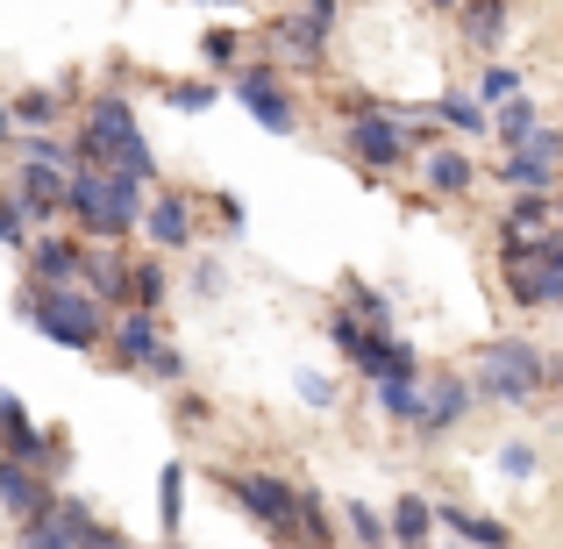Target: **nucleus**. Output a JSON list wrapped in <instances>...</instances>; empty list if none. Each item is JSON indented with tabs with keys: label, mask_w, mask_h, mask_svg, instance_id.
Segmentation results:
<instances>
[{
	"label": "nucleus",
	"mask_w": 563,
	"mask_h": 549,
	"mask_svg": "<svg viewBox=\"0 0 563 549\" xmlns=\"http://www.w3.org/2000/svg\"><path fill=\"white\" fill-rule=\"evenodd\" d=\"M143 186H151V179H136V172L79 165V172H71V200H65V215L79 221L86 235H100V243H122V235H129V229H143V215H151Z\"/></svg>",
	"instance_id": "obj_1"
},
{
	"label": "nucleus",
	"mask_w": 563,
	"mask_h": 549,
	"mask_svg": "<svg viewBox=\"0 0 563 549\" xmlns=\"http://www.w3.org/2000/svg\"><path fill=\"white\" fill-rule=\"evenodd\" d=\"M79 157L86 165H108V172H136V179H157V157L136 129V108L122 94H100L79 122Z\"/></svg>",
	"instance_id": "obj_2"
},
{
	"label": "nucleus",
	"mask_w": 563,
	"mask_h": 549,
	"mask_svg": "<svg viewBox=\"0 0 563 549\" xmlns=\"http://www.w3.org/2000/svg\"><path fill=\"white\" fill-rule=\"evenodd\" d=\"M100 307L108 300L86 293V286H36V278L22 286V321H36L57 350H100V336H108Z\"/></svg>",
	"instance_id": "obj_3"
},
{
	"label": "nucleus",
	"mask_w": 563,
	"mask_h": 549,
	"mask_svg": "<svg viewBox=\"0 0 563 549\" xmlns=\"http://www.w3.org/2000/svg\"><path fill=\"white\" fill-rule=\"evenodd\" d=\"M221 493H229V499H243V507H250V521H257L272 542L300 549V485L272 479V471H229V464H221Z\"/></svg>",
	"instance_id": "obj_4"
},
{
	"label": "nucleus",
	"mask_w": 563,
	"mask_h": 549,
	"mask_svg": "<svg viewBox=\"0 0 563 549\" xmlns=\"http://www.w3.org/2000/svg\"><path fill=\"white\" fill-rule=\"evenodd\" d=\"M329 343L343 350V358L357 364L372 385H385V378H413V350L393 343V329H372L364 315H350V307H335V315H329Z\"/></svg>",
	"instance_id": "obj_5"
},
{
	"label": "nucleus",
	"mask_w": 563,
	"mask_h": 549,
	"mask_svg": "<svg viewBox=\"0 0 563 549\" xmlns=\"http://www.w3.org/2000/svg\"><path fill=\"white\" fill-rule=\"evenodd\" d=\"M550 385V364H542L536 343H493L478 364V399H499V407H521Z\"/></svg>",
	"instance_id": "obj_6"
},
{
	"label": "nucleus",
	"mask_w": 563,
	"mask_h": 549,
	"mask_svg": "<svg viewBox=\"0 0 563 549\" xmlns=\"http://www.w3.org/2000/svg\"><path fill=\"white\" fill-rule=\"evenodd\" d=\"M343 143L357 151L364 172H399V157H407V122H399V114H378V108H357L343 122Z\"/></svg>",
	"instance_id": "obj_7"
},
{
	"label": "nucleus",
	"mask_w": 563,
	"mask_h": 549,
	"mask_svg": "<svg viewBox=\"0 0 563 549\" xmlns=\"http://www.w3.org/2000/svg\"><path fill=\"white\" fill-rule=\"evenodd\" d=\"M235 100H243V108L257 114V129H272V136H292V129H300V114H292V94L278 86L272 65H243V72H235Z\"/></svg>",
	"instance_id": "obj_8"
},
{
	"label": "nucleus",
	"mask_w": 563,
	"mask_h": 549,
	"mask_svg": "<svg viewBox=\"0 0 563 549\" xmlns=\"http://www.w3.org/2000/svg\"><path fill=\"white\" fill-rule=\"evenodd\" d=\"M556 165H563V129H542L536 143H521V151H507V193H550L556 186Z\"/></svg>",
	"instance_id": "obj_9"
},
{
	"label": "nucleus",
	"mask_w": 563,
	"mask_h": 549,
	"mask_svg": "<svg viewBox=\"0 0 563 549\" xmlns=\"http://www.w3.org/2000/svg\"><path fill=\"white\" fill-rule=\"evenodd\" d=\"M14 200L29 207V221H57L65 215V200H71V179L57 165H14Z\"/></svg>",
	"instance_id": "obj_10"
},
{
	"label": "nucleus",
	"mask_w": 563,
	"mask_h": 549,
	"mask_svg": "<svg viewBox=\"0 0 563 549\" xmlns=\"http://www.w3.org/2000/svg\"><path fill=\"white\" fill-rule=\"evenodd\" d=\"M79 286H86V293H100L108 307H122V300H136V264L114 257V243H100V250H86Z\"/></svg>",
	"instance_id": "obj_11"
},
{
	"label": "nucleus",
	"mask_w": 563,
	"mask_h": 549,
	"mask_svg": "<svg viewBox=\"0 0 563 549\" xmlns=\"http://www.w3.org/2000/svg\"><path fill=\"white\" fill-rule=\"evenodd\" d=\"M22 257H29V278H36V286H71V278L86 272V250L65 243V235H36Z\"/></svg>",
	"instance_id": "obj_12"
},
{
	"label": "nucleus",
	"mask_w": 563,
	"mask_h": 549,
	"mask_svg": "<svg viewBox=\"0 0 563 549\" xmlns=\"http://www.w3.org/2000/svg\"><path fill=\"white\" fill-rule=\"evenodd\" d=\"M114 358H122L129 371H151L157 358H165V336H157V315H151V307H136V315L114 321Z\"/></svg>",
	"instance_id": "obj_13"
},
{
	"label": "nucleus",
	"mask_w": 563,
	"mask_h": 549,
	"mask_svg": "<svg viewBox=\"0 0 563 549\" xmlns=\"http://www.w3.org/2000/svg\"><path fill=\"white\" fill-rule=\"evenodd\" d=\"M0 507H8L14 521H36V514H51V507H57V493L29 479L22 457H8V464H0Z\"/></svg>",
	"instance_id": "obj_14"
},
{
	"label": "nucleus",
	"mask_w": 563,
	"mask_h": 549,
	"mask_svg": "<svg viewBox=\"0 0 563 549\" xmlns=\"http://www.w3.org/2000/svg\"><path fill=\"white\" fill-rule=\"evenodd\" d=\"M143 235H151L157 250H186L192 243V207L179 200V193H157L151 215H143Z\"/></svg>",
	"instance_id": "obj_15"
},
{
	"label": "nucleus",
	"mask_w": 563,
	"mask_h": 549,
	"mask_svg": "<svg viewBox=\"0 0 563 549\" xmlns=\"http://www.w3.org/2000/svg\"><path fill=\"white\" fill-rule=\"evenodd\" d=\"M0 428H8V457H22V464H36V471H51V464H43V457H57V436L51 442H43L36 436V428H29V414H22V399H0Z\"/></svg>",
	"instance_id": "obj_16"
},
{
	"label": "nucleus",
	"mask_w": 563,
	"mask_h": 549,
	"mask_svg": "<svg viewBox=\"0 0 563 549\" xmlns=\"http://www.w3.org/2000/svg\"><path fill=\"white\" fill-rule=\"evenodd\" d=\"M435 514H442V528L471 549H514V528L493 521V514H471V507H435Z\"/></svg>",
	"instance_id": "obj_17"
},
{
	"label": "nucleus",
	"mask_w": 563,
	"mask_h": 549,
	"mask_svg": "<svg viewBox=\"0 0 563 549\" xmlns=\"http://www.w3.org/2000/svg\"><path fill=\"white\" fill-rule=\"evenodd\" d=\"M471 399H478V378H442L435 393H428V436H442V428H456L471 414Z\"/></svg>",
	"instance_id": "obj_18"
},
{
	"label": "nucleus",
	"mask_w": 563,
	"mask_h": 549,
	"mask_svg": "<svg viewBox=\"0 0 563 549\" xmlns=\"http://www.w3.org/2000/svg\"><path fill=\"white\" fill-rule=\"evenodd\" d=\"M14 157H22V165H57V172H79L86 165L79 143H57L51 129H14Z\"/></svg>",
	"instance_id": "obj_19"
},
{
	"label": "nucleus",
	"mask_w": 563,
	"mask_h": 549,
	"mask_svg": "<svg viewBox=\"0 0 563 549\" xmlns=\"http://www.w3.org/2000/svg\"><path fill=\"white\" fill-rule=\"evenodd\" d=\"M272 43H278V51H292L300 65H321V51H329V29H321L314 14H286V22H272Z\"/></svg>",
	"instance_id": "obj_20"
},
{
	"label": "nucleus",
	"mask_w": 563,
	"mask_h": 549,
	"mask_svg": "<svg viewBox=\"0 0 563 549\" xmlns=\"http://www.w3.org/2000/svg\"><path fill=\"white\" fill-rule=\"evenodd\" d=\"M507 22H514L507 0H464V8H456V29H464L471 43H485V51H493V43L507 36Z\"/></svg>",
	"instance_id": "obj_21"
},
{
	"label": "nucleus",
	"mask_w": 563,
	"mask_h": 549,
	"mask_svg": "<svg viewBox=\"0 0 563 549\" xmlns=\"http://www.w3.org/2000/svg\"><path fill=\"white\" fill-rule=\"evenodd\" d=\"M71 94V79L65 86H29V94H14V108H8V122L14 129H51L57 122V100Z\"/></svg>",
	"instance_id": "obj_22"
},
{
	"label": "nucleus",
	"mask_w": 563,
	"mask_h": 549,
	"mask_svg": "<svg viewBox=\"0 0 563 549\" xmlns=\"http://www.w3.org/2000/svg\"><path fill=\"white\" fill-rule=\"evenodd\" d=\"M378 414H385V421H399V428H421V421H428L421 385H413V378H385V385H378Z\"/></svg>",
	"instance_id": "obj_23"
},
{
	"label": "nucleus",
	"mask_w": 563,
	"mask_h": 549,
	"mask_svg": "<svg viewBox=\"0 0 563 549\" xmlns=\"http://www.w3.org/2000/svg\"><path fill=\"white\" fill-rule=\"evenodd\" d=\"M435 521H442V514L428 507L421 493H399V507H393V542H399V549H421V542H428V528H435Z\"/></svg>",
	"instance_id": "obj_24"
},
{
	"label": "nucleus",
	"mask_w": 563,
	"mask_h": 549,
	"mask_svg": "<svg viewBox=\"0 0 563 549\" xmlns=\"http://www.w3.org/2000/svg\"><path fill=\"white\" fill-rule=\"evenodd\" d=\"M428 186H435L442 200H450V193H471V186H478V165H471L464 151H435V157H428Z\"/></svg>",
	"instance_id": "obj_25"
},
{
	"label": "nucleus",
	"mask_w": 563,
	"mask_h": 549,
	"mask_svg": "<svg viewBox=\"0 0 563 549\" xmlns=\"http://www.w3.org/2000/svg\"><path fill=\"white\" fill-rule=\"evenodd\" d=\"M57 528H65V536H79V549H129L122 536H114V528H100L93 514L71 507V499H57Z\"/></svg>",
	"instance_id": "obj_26"
},
{
	"label": "nucleus",
	"mask_w": 563,
	"mask_h": 549,
	"mask_svg": "<svg viewBox=\"0 0 563 549\" xmlns=\"http://www.w3.org/2000/svg\"><path fill=\"white\" fill-rule=\"evenodd\" d=\"M493 129H499V136H507V151H521V143H536V136H542V114L528 108V100H499Z\"/></svg>",
	"instance_id": "obj_27"
},
{
	"label": "nucleus",
	"mask_w": 563,
	"mask_h": 549,
	"mask_svg": "<svg viewBox=\"0 0 563 549\" xmlns=\"http://www.w3.org/2000/svg\"><path fill=\"white\" fill-rule=\"evenodd\" d=\"M435 122L456 129V136H478V129H493V114H485L471 94H442V100H435Z\"/></svg>",
	"instance_id": "obj_28"
},
{
	"label": "nucleus",
	"mask_w": 563,
	"mask_h": 549,
	"mask_svg": "<svg viewBox=\"0 0 563 549\" xmlns=\"http://www.w3.org/2000/svg\"><path fill=\"white\" fill-rule=\"evenodd\" d=\"M157 521H165V536L186 521V464H179V457L157 471Z\"/></svg>",
	"instance_id": "obj_29"
},
{
	"label": "nucleus",
	"mask_w": 563,
	"mask_h": 549,
	"mask_svg": "<svg viewBox=\"0 0 563 549\" xmlns=\"http://www.w3.org/2000/svg\"><path fill=\"white\" fill-rule=\"evenodd\" d=\"M300 542L307 549H335V521H329V499L300 493Z\"/></svg>",
	"instance_id": "obj_30"
},
{
	"label": "nucleus",
	"mask_w": 563,
	"mask_h": 549,
	"mask_svg": "<svg viewBox=\"0 0 563 549\" xmlns=\"http://www.w3.org/2000/svg\"><path fill=\"white\" fill-rule=\"evenodd\" d=\"M343 521H350V542H364V549H385V542H393V514H372V507H357V499H350Z\"/></svg>",
	"instance_id": "obj_31"
},
{
	"label": "nucleus",
	"mask_w": 563,
	"mask_h": 549,
	"mask_svg": "<svg viewBox=\"0 0 563 549\" xmlns=\"http://www.w3.org/2000/svg\"><path fill=\"white\" fill-rule=\"evenodd\" d=\"M507 229H521V235H542V229H550V193H514V207H507Z\"/></svg>",
	"instance_id": "obj_32"
},
{
	"label": "nucleus",
	"mask_w": 563,
	"mask_h": 549,
	"mask_svg": "<svg viewBox=\"0 0 563 549\" xmlns=\"http://www.w3.org/2000/svg\"><path fill=\"white\" fill-rule=\"evenodd\" d=\"M343 307H350V315H364L372 329H393V300H385V293H372V286H357V278L343 286Z\"/></svg>",
	"instance_id": "obj_33"
},
{
	"label": "nucleus",
	"mask_w": 563,
	"mask_h": 549,
	"mask_svg": "<svg viewBox=\"0 0 563 549\" xmlns=\"http://www.w3.org/2000/svg\"><path fill=\"white\" fill-rule=\"evenodd\" d=\"M165 100H172L179 114H207V108H214V86H207V79H179V86H172V79H165Z\"/></svg>",
	"instance_id": "obj_34"
},
{
	"label": "nucleus",
	"mask_w": 563,
	"mask_h": 549,
	"mask_svg": "<svg viewBox=\"0 0 563 549\" xmlns=\"http://www.w3.org/2000/svg\"><path fill=\"white\" fill-rule=\"evenodd\" d=\"M0 243H8V250H29V243H36V235H29V207L14 200V193L0 200Z\"/></svg>",
	"instance_id": "obj_35"
},
{
	"label": "nucleus",
	"mask_w": 563,
	"mask_h": 549,
	"mask_svg": "<svg viewBox=\"0 0 563 549\" xmlns=\"http://www.w3.org/2000/svg\"><path fill=\"white\" fill-rule=\"evenodd\" d=\"M172 300V278H165V264H136V307H165Z\"/></svg>",
	"instance_id": "obj_36"
},
{
	"label": "nucleus",
	"mask_w": 563,
	"mask_h": 549,
	"mask_svg": "<svg viewBox=\"0 0 563 549\" xmlns=\"http://www.w3.org/2000/svg\"><path fill=\"white\" fill-rule=\"evenodd\" d=\"M200 57H207V65H221V72H229L235 57H243V43H235V29H207V36H200Z\"/></svg>",
	"instance_id": "obj_37"
},
{
	"label": "nucleus",
	"mask_w": 563,
	"mask_h": 549,
	"mask_svg": "<svg viewBox=\"0 0 563 549\" xmlns=\"http://www.w3.org/2000/svg\"><path fill=\"white\" fill-rule=\"evenodd\" d=\"M478 94H485V100H521V65H493Z\"/></svg>",
	"instance_id": "obj_38"
},
{
	"label": "nucleus",
	"mask_w": 563,
	"mask_h": 549,
	"mask_svg": "<svg viewBox=\"0 0 563 549\" xmlns=\"http://www.w3.org/2000/svg\"><path fill=\"white\" fill-rule=\"evenodd\" d=\"M499 471H507V479H536V450H528V442H507V450H499Z\"/></svg>",
	"instance_id": "obj_39"
},
{
	"label": "nucleus",
	"mask_w": 563,
	"mask_h": 549,
	"mask_svg": "<svg viewBox=\"0 0 563 549\" xmlns=\"http://www.w3.org/2000/svg\"><path fill=\"white\" fill-rule=\"evenodd\" d=\"M300 393L314 399V407H329V399H335V393H329V378H321V371H300Z\"/></svg>",
	"instance_id": "obj_40"
},
{
	"label": "nucleus",
	"mask_w": 563,
	"mask_h": 549,
	"mask_svg": "<svg viewBox=\"0 0 563 549\" xmlns=\"http://www.w3.org/2000/svg\"><path fill=\"white\" fill-rule=\"evenodd\" d=\"M151 378H186V358H179V350H172V343H165V358H157V364H151Z\"/></svg>",
	"instance_id": "obj_41"
},
{
	"label": "nucleus",
	"mask_w": 563,
	"mask_h": 549,
	"mask_svg": "<svg viewBox=\"0 0 563 549\" xmlns=\"http://www.w3.org/2000/svg\"><path fill=\"white\" fill-rule=\"evenodd\" d=\"M307 14H314V22L329 29V22H335V14H343V8H335V0H307Z\"/></svg>",
	"instance_id": "obj_42"
},
{
	"label": "nucleus",
	"mask_w": 563,
	"mask_h": 549,
	"mask_svg": "<svg viewBox=\"0 0 563 549\" xmlns=\"http://www.w3.org/2000/svg\"><path fill=\"white\" fill-rule=\"evenodd\" d=\"M542 257H550L556 272H563V235H542Z\"/></svg>",
	"instance_id": "obj_43"
},
{
	"label": "nucleus",
	"mask_w": 563,
	"mask_h": 549,
	"mask_svg": "<svg viewBox=\"0 0 563 549\" xmlns=\"http://www.w3.org/2000/svg\"><path fill=\"white\" fill-rule=\"evenodd\" d=\"M200 8H243V0H200Z\"/></svg>",
	"instance_id": "obj_44"
},
{
	"label": "nucleus",
	"mask_w": 563,
	"mask_h": 549,
	"mask_svg": "<svg viewBox=\"0 0 563 549\" xmlns=\"http://www.w3.org/2000/svg\"><path fill=\"white\" fill-rule=\"evenodd\" d=\"M428 8H456V0H428Z\"/></svg>",
	"instance_id": "obj_45"
},
{
	"label": "nucleus",
	"mask_w": 563,
	"mask_h": 549,
	"mask_svg": "<svg viewBox=\"0 0 563 549\" xmlns=\"http://www.w3.org/2000/svg\"><path fill=\"white\" fill-rule=\"evenodd\" d=\"M556 215H563V200H556Z\"/></svg>",
	"instance_id": "obj_46"
}]
</instances>
